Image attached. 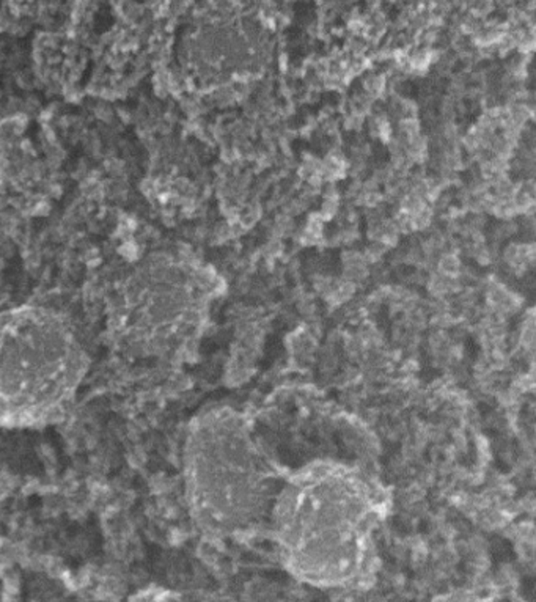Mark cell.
Segmentation results:
<instances>
[{
  "mask_svg": "<svg viewBox=\"0 0 536 602\" xmlns=\"http://www.w3.org/2000/svg\"><path fill=\"white\" fill-rule=\"evenodd\" d=\"M186 266L156 260L126 282L117 299L113 330L118 345L132 356L165 357L197 323L198 305L186 286Z\"/></svg>",
  "mask_w": 536,
  "mask_h": 602,
  "instance_id": "cell-2",
  "label": "cell"
},
{
  "mask_svg": "<svg viewBox=\"0 0 536 602\" xmlns=\"http://www.w3.org/2000/svg\"><path fill=\"white\" fill-rule=\"evenodd\" d=\"M457 266H460V263H457L456 258L453 255L445 257L444 260L441 261V269L444 270L447 275H455L457 274Z\"/></svg>",
  "mask_w": 536,
  "mask_h": 602,
  "instance_id": "cell-3",
  "label": "cell"
},
{
  "mask_svg": "<svg viewBox=\"0 0 536 602\" xmlns=\"http://www.w3.org/2000/svg\"><path fill=\"white\" fill-rule=\"evenodd\" d=\"M90 366L57 311L22 307L0 318V425L38 428L68 412Z\"/></svg>",
  "mask_w": 536,
  "mask_h": 602,
  "instance_id": "cell-1",
  "label": "cell"
}]
</instances>
